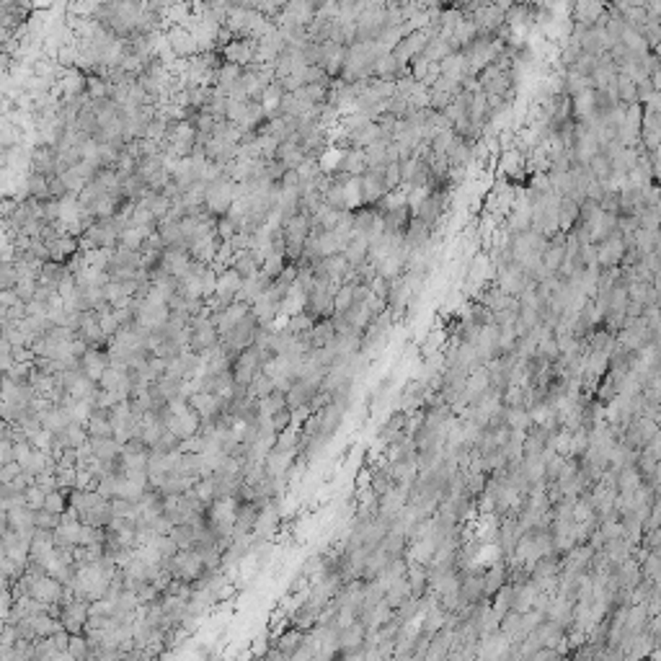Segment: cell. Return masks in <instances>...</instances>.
<instances>
[{
    "label": "cell",
    "mask_w": 661,
    "mask_h": 661,
    "mask_svg": "<svg viewBox=\"0 0 661 661\" xmlns=\"http://www.w3.org/2000/svg\"><path fill=\"white\" fill-rule=\"evenodd\" d=\"M452 194H455L452 189H434V191H427L424 199L416 204L413 218H419L424 225H429L434 230V227L439 225V222H444L447 215H450Z\"/></svg>",
    "instance_id": "cell-1"
},
{
    "label": "cell",
    "mask_w": 661,
    "mask_h": 661,
    "mask_svg": "<svg viewBox=\"0 0 661 661\" xmlns=\"http://www.w3.org/2000/svg\"><path fill=\"white\" fill-rule=\"evenodd\" d=\"M367 90L369 93H375L380 101H388V98L395 96V81H377V78H369Z\"/></svg>",
    "instance_id": "cell-47"
},
{
    "label": "cell",
    "mask_w": 661,
    "mask_h": 661,
    "mask_svg": "<svg viewBox=\"0 0 661 661\" xmlns=\"http://www.w3.org/2000/svg\"><path fill=\"white\" fill-rule=\"evenodd\" d=\"M439 76L447 78V81H452V83H460V81H463V78L468 76L465 60H463V54H460V52H452L450 57H444V60L439 62Z\"/></svg>",
    "instance_id": "cell-29"
},
{
    "label": "cell",
    "mask_w": 661,
    "mask_h": 661,
    "mask_svg": "<svg viewBox=\"0 0 661 661\" xmlns=\"http://www.w3.org/2000/svg\"><path fill=\"white\" fill-rule=\"evenodd\" d=\"M602 194H605V184H600V181H594V179L589 181V186H586L584 199H589V202H597V204H600Z\"/></svg>",
    "instance_id": "cell-55"
},
{
    "label": "cell",
    "mask_w": 661,
    "mask_h": 661,
    "mask_svg": "<svg viewBox=\"0 0 661 661\" xmlns=\"http://www.w3.org/2000/svg\"><path fill=\"white\" fill-rule=\"evenodd\" d=\"M377 222V215L372 207H357V210L352 212V230L354 235H364V238H369V233H372V227H375Z\"/></svg>",
    "instance_id": "cell-30"
},
{
    "label": "cell",
    "mask_w": 661,
    "mask_h": 661,
    "mask_svg": "<svg viewBox=\"0 0 661 661\" xmlns=\"http://www.w3.org/2000/svg\"><path fill=\"white\" fill-rule=\"evenodd\" d=\"M429 65L431 62H427L424 57H413L411 62H408V73H411V78H413V83H424V78L429 76Z\"/></svg>",
    "instance_id": "cell-53"
},
{
    "label": "cell",
    "mask_w": 661,
    "mask_h": 661,
    "mask_svg": "<svg viewBox=\"0 0 661 661\" xmlns=\"http://www.w3.org/2000/svg\"><path fill=\"white\" fill-rule=\"evenodd\" d=\"M88 623V602L83 600H68L65 605L60 602V625L62 631H68L70 636L85 631Z\"/></svg>",
    "instance_id": "cell-8"
},
{
    "label": "cell",
    "mask_w": 661,
    "mask_h": 661,
    "mask_svg": "<svg viewBox=\"0 0 661 661\" xmlns=\"http://www.w3.org/2000/svg\"><path fill=\"white\" fill-rule=\"evenodd\" d=\"M494 282H496V287H499L504 294H509V297H519L527 287H532V282L527 279V274L522 271V266H519L517 261H511V263H506L504 269L494 271Z\"/></svg>",
    "instance_id": "cell-6"
},
{
    "label": "cell",
    "mask_w": 661,
    "mask_h": 661,
    "mask_svg": "<svg viewBox=\"0 0 661 661\" xmlns=\"http://www.w3.org/2000/svg\"><path fill=\"white\" fill-rule=\"evenodd\" d=\"M615 93L620 104H625V106L638 104V101H636V83H633L631 78L620 76V73H617V78H615Z\"/></svg>",
    "instance_id": "cell-42"
},
{
    "label": "cell",
    "mask_w": 661,
    "mask_h": 661,
    "mask_svg": "<svg viewBox=\"0 0 661 661\" xmlns=\"http://www.w3.org/2000/svg\"><path fill=\"white\" fill-rule=\"evenodd\" d=\"M189 263H191L189 251H173V248H165L163 256H160L158 269L173 279H184L186 277V271H189Z\"/></svg>",
    "instance_id": "cell-16"
},
{
    "label": "cell",
    "mask_w": 661,
    "mask_h": 661,
    "mask_svg": "<svg viewBox=\"0 0 661 661\" xmlns=\"http://www.w3.org/2000/svg\"><path fill=\"white\" fill-rule=\"evenodd\" d=\"M578 220V204H573L571 199H561L558 202V230L561 233H568Z\"/></svg>",
    "instance_id": "cell-37"
},
{
    "label": "cell",
    "mask_w": 661,
    "mask_h": 661,
    "mask_svg": "<svg viewBox=\"0 0 661 661\" xmlns=\"http://www.w3.org/2000/svg\"><path fill=\"white\" fill-rule=\"evenodd\" d=\"M165 42H168V47H171V52H173V57H176V60H189V57L199 54V49H196V42H194V37L189 34V29L171 26V29L165 31Z\"/></svg>",
    "instance_id": "cell-12"
},
{
    "label": "cell",
    "mask_w": 661,
    "mask_h": 661,
    "mask_svg": "<svg viewBox=\"0 0 661 661\" xmlns=\"http://www.w3.org/2000/svg\"><path fill=\"white\" fill-rule=\"evenodd\" d=\"M294 171H297V176H300V184H308V181L316 179L318 173H323V171H321V163H318V160H308V158L302 160V163L297 165Z\"/></svg>",
    "instance_id": "cell-51"
},
{
    "label": "cell",
    "mask_w": 661,
    "mask_h": 661,
    "mask_svg": "<svg viewBox=\"0 0 661 661\" xmlns=\"http://www.w3.org/2000/svg\"><path fill=\"white\" fill-rule=\"evenodd\" d=\"M383 184H385V191L391 194V191H398L400 189V163H388L383 171Z\"/></svg>",
    "instance_id": "cell-48"
},
{
    "label": "cell",
    "mask_w": 661,
    "mask_h": 661,
    "mask_svg": "<svg viewBox=\"0 0 661 661\" xmlns=\"http://www.w3.org/2000/svg\"><path fill=\"white\" fill-rule=\"evenodd\" d=\"M341 256H344L346 263H349L352 269H357V266H362V263L369 258V241L364 238V235H354Z\"/></svg>",
    "instance_id": "cell-28"
},
{
    "label": "cell",
    "mask_w": 661,
    "mask_h": 661,
    "mask_svg": "<svg viewBox=\"0 0 661 661\" xmlns=\"http://www.w3.org/2000/svg\"><path fill=\"white\" fill-rule=\"evenodd\" d=\"M47 254H49V261L54 263H68L73 256L81 254V246H78V238L62 233L52 241H47Z\"/></svg>",
    "instance_id": "cell-17"
},
{
    "label": "cell",
    "mask_w": 661,
    "mask_h": 661,
    "mask_svg": "<svg viewBox=\"0 0 661 661\" xmlns=\"http://www.w3.org/2000/svg\"><path fill=\"white\" fill-rule=\"evenodd\" d=\"M70 271L65 263H54V261H47L42 263V271H39V279L42 282H47V285H54L57 290H60V285L65 282V277H68Z\"/></svg>",
    "instance_id": "cell-41"
},
{
    "label": "cell",
    "mask_w": 661,
    "mask_h": 661,
    "mask_svg": "<svg viewBox=\"0 0 661 661\" xmlns=\"http://www.w3.org/2000/svg\"><path fill=\"white\" fill-rule=\"evenodd\" d=\"M450 54H452V47L447 44L444 39L431 37V39L427 42V47H424V52H421V57H424L427 62H436V65H439V62H442L444 57H450Z\"/></svg>",
    "instance_id": "cell-39"
},
{
    "label": "cell",
    "mask_w": 661,
    "mask_h": 661,
    "mask_svg": "<svg viewBox=\"0 0 661 661\" xmlns=\"http://www.w3.org/2000/svg\"><path fill=\"white\" fill-rule=\"evenodd\" d=\"M589 173H592L594 181H600V184H605V181L612 176V168H609V158L607 155H602V153H597L592 160H589Z\"/></svg>",
    "instance_id": "cell-44"
},
{
    "label": "cell",
    "mask_w": 661,
    "mask_h": 661,
    "mask_svg": "<svg viewBox=\"0 0 661 661\" xmlns=\"http://www.w3.org/2000/svg\"><path fill=\"white\" fill-rule=\"evenodd\" d=\"M656 436H659L656 421L648 419V416H636V419L625 427L623 434H620V442H623L628 450L641 452L648 442H651V439H656Z\"/></svg>",
    "instance_id": "cell-4"
},
{
    "label": "cell",
    "mask_w": 661,
    "mask_h": 661,
    "mask_svg": "<svg viewBox=\"0 0 661 661\" xmlns=\"http://www.w3.org/2000/svg\"><path fill=\"white\" fill-rule=\"evenodd\" d=\"M444 344H447V333H444V328L429 330L427 338H424V344H421V354H424V359H434V354L442 352Z\"/></svg>",
    "instance_id": "cell-40"
},
{
    "label": "cell",
    "mask_w": 661,
    "mask_h": 661,
    "mask_svg": "<svg viewBox=\"0 0 661 661\" xmlns=\"http://www.w3.org/2000/svg\"><path fill=\"white\" fill-rule=\"evenodd\" d=\"M346 132V129H344ZM383 137V132H380V127H377V121H367V124H359L357 129H352L349 132V140H352V148H357V150H364V148H369L372 143H377Z\"/></svg>",
    "instance_id": "cell-26"
},
{
    "label": "cell",
    "mask_w": 661,
    "mask_h": 661,
    "mask_svg": "<svg viewBox=\"0 0 661 661\" xmlns=\"http://www.w3.org/2000/svg\"><path fill=\"white\" fill-rule=\"evenodd\" d=\"M313 321H310L305 313H294V316H287L285 323H282V328H287L292 336H300V333H308L310 328H313Z\"/></svg>",
    "instance_id": "cell-45"
},
{
    "label": "cell",
    "mask_w": 661,
    "mask_h": 661,
    "mask_svg": "<svg viewBox=\"0 0 661 661\" xmlns=\"http://www.w3.org/2000/svg\"><path fill=\"white\" fill-rule=\"evenodd\" d=\"M18 285V269L13 261H0V292L6 290H16Z\"/></svg>",
    "instance_id": "cell-46"
},
{
    "label": "cell",
    "mask_w": 661,
    "mask_h": 661,
    "mask_svg": "<svg viewBox=\"0 0 661 661\" xmlns=\"http://www.w3.org/2000/svg\"><path fill=\"white\" fill-rule=\"evenodd\" d=\"M109 364H112V359H109L106 349H88V352L81 357V372L88 377V380H93V383L101 380V375L106 372Z\"/></svg>",
    "instance_id": "cell-18"
},
{
    "label": "cell",
    "mask_w": 661,
    "mask_h": 661,
    "mask_svg": "<svg viewBox=\"0 0 661 661\" xmlns=\"http://www.w3.org/2000/svg\"><path fill=\"white\" fill-rule=\"evenodd\" d=\"M564 241H566V233H556L553 238H548V246H545V251H542V256H540V261L548 274H558V269L564 266V261H566Z\"/></svg>",
    "instance_id": "cell-19"
},
{
    "label": "cell",
    "mask_w": 661,
    "mask_h": 661,
    "mask_svg": "<svg viewBox=\"0 0 661 661\" xmlns=\"http://www.w3.org/2000/svg\"><path fill=\"white\" fill-rule=\"evenodd\" d=\"M269 285H271L269 279H266L261 271H258L256 277H251V279H246V282H243L241 292H238V297H235V300L246 302V305H254V302L258 300V297H261L266 290H269Z\"/></svg>",
    "instance_id": "cell-25"
},
{
    "label": "cell",
    "mask_w": 661,
    "mask_h": 661,
    "mask_svg": "<svg viewBox=\"0 0 661 661\" xmlns=\"http://www.w3.org/2000/svg\"><path fill=\"white\" fill-rule=\"evenodd\" d=\"M305 638H308L305 631H300V628H290V631H285L282 636H279L277 651L282 656H287V659H292V656L305 646Z\"/></svg>",
    "instance_id": "cell-27"
},
{
    "label": "cell",
    "mask_w": 661,
    "mask_h": 661,
    "mask_svg": "<svg viewBox=\"0 0 661 661\" xmlns=\"http://www.w3.org/2000/svg\"><path fill=\"white\" fill-rule=\"evenodd\" d=\"M11 65H13V57H8L3 49H0V78L8 76V70H11Z\"/></svg>",
    "instance_id": "cell-56"
},
{
    "label": "cell",
    "mask_w": 661,
    "mask_h": 661,
    "mask_svg": "<svg viewBox=\"0 0 661 661\" xmlns=\"http://www.w3.org/2000/svg\"><path fill=\"white\" fill-rule=\"evenodd\" d=\"M429 39H431V31H429V29L411 31V34H406V37L400 39L398 44L393 47L391 54L400 62V65H408L413 57H419V54L424 52V47H427Z\"/></svg>",
    "instance_id": "cell-9"
},
{
    "label": "cell",
    "mask_w": 661,
    "mask_h": 661,
    "mask_svg": "<svg viewBox=\"0 0 661 661\" xmlns=\"http://www.w3.org/2000/svg\"><path fill=\"white\" fill-rule=\"evenodd\" d=\"M76 336L81 338L88 349H106V341H109V338L104 336L101 326H98V316L93 313V310H90V313H83Z\"/></svg>",
    "instance_id": "cell-14"
},
{
    "label": "cell",
    "mask_w": 661,
    "mask_h": 661,
    "mask_svg": "<svg viewBox=\"0 0 661 661\" xmlns=\"http://www.w3.org/2000/svg\"><path fill=\"white\" fill-rule=\"evenodd\" d=\"M42 509H47L49 514L62 517V514L70 509V491H62V489L49 491V494L44 496V506H42Z\"/></svg>",
    "instance_id": "cell-38"
},
{
    "label": "cell",
    "mask_w": 661,
    "mask_h": 661,
    "mask_svg": "<svg viewBox=\"0 0 661 661\" xmlns=\"http://www.w3.org/2000/svg\"><path fill=\"white\" fill-rule=\"evenodd\" d=\"M227 104H230V101H227V96H225V93H222V90H220V88H215V85H212V88L207 90V104H204V109H202V112H207V114H210V117H212V119H215V121H220V119H225V114H227Z\"/></svg>",
    "instance_id": "cell-31"
},
{
    "label": "cell",
    "mask_w": 661,
    "mask_h": 661,
    "mask_svg": "<svg viewBox=\"0 0 661 661\" xmlns=\"http://www.w3.org/2000/svg\"><path fill=\"white\" fill-rule=\"evenodd\" d=\"M641 261H643V254H641V251H638L636 246H628V248H625V254H623V261H620V266H623V269H633V266H638Z\"/></svg>",
    "instance_id": "cell-54"
},
{
    "label": "cell",
    "mask_w": 661,
    "mask_h": 661,
    "mask_svg": "<svg viewBox=\"0 0 661 661\" xmlns=\"http://www.w3.org/2000/svg\"><path fill=\"white\" fill-rule=\"evenodd\" d=\"M261 359H258V349L256 346H248L246 352H241L230 364V375H233V385L235 388H243L246 391L248 383L254 380L258 372H261Z\"/></svg>",
    "instance_id": "cell-5"
},
{
    "label": "cell",
    "mask_w": 661,
    "mask_h": 661,
    "mask_svg": "<svg viewBox=\"0 0 661 661\" xmlns=\"http://www.w3.org/2000/svg\"><path fill=\"white\" fill-rule=\"evenodd\" d=\"M357 189H359V207H375V204L388 194L383 184V173H372V171L362 173L359 181H357Z\"/></svg>",
    "instance_id": "cell-10"
},
{
    "label": "cell",
    "mask_w": 661,
    "mask_h": 661,
    "mask_svg": "<svg viewBox=\"0 0 661 661\" xmlns=\"http://www.w3.org/2000/svg\"><path fill=\"white\" fill-rule=\"evenodd\" d=\"M310 233V218L297 212L294 218L285 220L282 222V235H285V258L287 263H297L300 261L302 251H305V241H308Z\"/></svg>",
    "instance_id": "cell-2"
},
{
    "label": "cell",
    "mask_w": 661,
    "mask_h": 661,
    "mask_svg": "<svg viewBox=\"0 0 661 661\" xmlns=\"http://www.w3.org/2000/svg\"><path fill=\"white\" fill-rule=\"evenodd\" d=\"M85 431L90 439H104V436H114L112 429V411L106 408H93V413L85 421Z\"/></svg>",
    "instance_id": "cell-23"
},
{
    "label": "cell",
    "mask_w": 661,
    "mask_h": 661,
    "mask_svg": "<svg viewBox=\"0 0 661 661\" xmlns=\"http://www.w3.org/2000/svg\"><path fill=\"white\" fill-rule=\"evenodd\" d=\"M600 210L605 212V215H615L617 218V210H620V191L605 189V194H602V199H600Z\"/></svg>",
    "instance_id": "cell-50"
},
{
    "label": "cell",
    "mask_w": 661,
    "mask_h": 661,
    "mask_svg": "<svg viewBox=\"0 0 661 661\" xmlns=\"http://www.w3.org/2000/svg\"><path fill=\"white\" fill-rule=\"evenodd\" d=\"M403 248L408 254H419V251L431 248V227L424 225L419 218H411L406 233H403Z\"/></svg>",
    "instance_id": "cell-15"
},
{
    "label": "cell",
    "mask_w": 661,
    "mask_h": 661,
    "mask_svg": "<svg viewBox=\"0 0 661 661\" xmlns=\"http://www.w3.org/2000/svg\"><path fill=\"white\" fill-rule=\"evenodd\" d=\"M243 76V68H238V65H230V62H225L222 68L218 70V76H215V88H220L222 93L227 96V90L233 88L235 83L241 81Z\"/></svg>",
    "instance_id": "cell-34"
},
{
    "label": "cell",
    "mask_w": 661,
    "mask_h": 661,
    "mask_svg": "<svg viewBox=\"0 0 661 661\" xmlns=\"http://www.w3.org/2000/svg\"><path fill=\"white\" fill-rule=\"evenodd\" d=\"M354 305V285H341L333 294V316H344Z\"/></svg>",
    "instance_id": "cell-43"
},
{
    "label": "cell",
    "mask_w": 661,
    "mask_h": 661,
    "mask_svg": "<svg viewBox=\"0 0 661 661\" xmlns=\"http://www.w3.org/2000/svg\"><path fill=\"white\" fill-rule=\"evenodd\" d=\"M354 274H357V285L369 287L377 279V263L367 258V261L362 263V266H357V269H354Z\"/></svg>",
    "instance_id": "cell-49"
},
{
    "label": "cell",
    "mask_w": 661,
    "mask_h": 661,
    "mask_svg": "<svg viewBox=\"0 0 661 661\" xmlns=\"http://www.w3.org/2000/svg\"><path fill=\"white\" fill-rule=\"evenodd\" d=\"M218 344H220L218 328H215V323L210 321V310L204 305L202 316L191 318V323H189V352L204 357V354L210 352V349H215Z\"/></svg>",
    "instance_id": "cell-3"
},
{
    "label": "cell",
    "mask_w": 661,
    "mask_h": 661,
    "mask_svg": "<svg viewBox=\"0 0 661 661\" xmlns=\"http://www.w3.org/2000/svg\"><path fill=\"white\" fill-rule=\"evenodd\" d=\"M364 171H367V163H364V150H357V148H352V150L338 153V160H336V165H333V171H330V173H346V176L359 179Z\"/></svg>",
    "instance_id": "cell-20"
},
{
    "label": "cell",
    "mask_w": 661,
    "mask_h": 661,
    "mask_svg": "<svg viewBox=\"0 0 661 661\" xmlns=\"http://www.w3.org/2000/svg\"><path fill=\"white\" fill-rule=\"evenodd\" d=\"M333 338H336V330H333V323H330V321H318V323L308 330L310 349H323Z\"/></svg>",
    "instance_id": "cell-32"
},
{
    "label": "cell",
    "mask_w": 661,
    "mask_h": 661,
    "mask_svg": "<svg viewBox=\"0 0 661 661\" xmlns=\"http://www.w3.org/2000/svg\"><path fill=\"white\" fill-rule=\"evenodd\" d=\"M140 204H143L145 210L150 212V215L158 220V222L168 218V212H171V199H165L163 194H153V191H148V194H145V199Z\"/></svg>",
    "instance_id": "cell-35"
},
{
    "label": "cell",
    "mask_w": 661,
    "mask_h": 661,
    "mask_svg": "<svg viewBox=\"0 0 661 661\" xmlns=\"http://www.w3.org/2000/svg\"><path fill=\"white\" fill-rule=\"evenodd\" d=\"M230 269L238 274V277L246 282V279L256 277L261 271V258L254 254V251H241V254H233L230 258Z\"/></svg>",
    "instance_id": "cell-24"
},
{
    "label": "cell",
    "mask_w": 661,
    "mask_h": 661,
    "mask_svg": "<svg viewBox=\"0 0 661 661\" xmlns=\"http://www.w3.org/2000/svg\"><path fill=\"white\" fill-rule=\"evenodd\" d=\"M661 225V210H641L638 227L641 230H659Z\"/></svg>",
    "instance_id": "cell-52"
},
{
    "label": "cell",
    "mask_w": 661,
    "mask_h": 661,
    "mask_svg": "<svg viewBox=\"0 0 661 661\" xmlns=\"http://www.w3.org/2000/svg\"><path fill=\"white\" fill-rule=\"evenodd\" d=\"M271 393H274V383L269 380V375L266 372H258V375L248 383V388H246V395L251 400H263V398H269Z\"/></svg>",
    "instance_id": "cell-36"
},
{
    "label": "cell",
    "mask_w": 661,
    "mask_h": 661,
    "mask_svg": "<svg viewBox=\"0 0 661 661\" xmlns=\"http://www.w3.org/2000/svg\"><path fill=\"white\" fill-rule=\"evenodd\" d=\"M367 638H369V631L359 623V620L352 623V625H344V628H338V633H336V651L341 656L362 654V648H364V641Z\"/></svg>",
    "instance_id": "cell-7"
},
{
    "label": "cell",
    "mask_w": 661,
    "mask_h": 661,
    "mask_svg": "<svg viewBox=\"0 0 661 661\" xmlns=\"http://www.w3.org/2000/svg\"><path fill=\"white\" fill-rule=\"evenodd\" d=\"M218 248H220L218 235H207V238L194 241L191 246H189V256H191V261L204 263V266H212V263H215V256H218Z\"/></svg>",
    "instance_id": "cell-22"
},
{
    "label": "cell",
    "mask_w": 661,
    "mask_h": 661,
    "mask_svg": "<svg viewBox=\"0 0 661 661\" xmlns=\"http://www.w3.org/2000/svg\"><path fill=\"white\" fill-rule=\"evenodd\" d=\"M222 52V57H225V62H230V65H238V68H251L254 65V57H256V39H233L227 47H222L220 49Z\"/></svg>",
    "instance_id": "cell-11"
},
{
    "label": "cell",
    "mask_w": 661,
    "mask_h": 661,
    "mask_svg": "<svg viewBox=\"0 0 661 661\" xmlns=\"http://www.w3.org/2000/svg\"><path fill=\"white\" fill-rule=\"evenodd\" d=\"M594 248H597V266L600 269H615V266H620L625 254V243L620 238V233L609 235L607 241L597 243Z\"/></svg>",
    "instance_id": "cell-13"
},
{
    "label": "cell",
    "mask_w": 661,
    "mask_h": 661,
    "mask_svg": "<svg viewBox=\"0 0 661 661\" xmlns=\"http://www.w3.org/2000/svg\"><path fill=\"white\" fill-rule=\"evenodd\" d=\"M274 160H277L285 171H294L297 165L305 160V153H302V145L297 143V140H285V143H279L277 153H274Z\"/></svg>",
    "instance_id": "cell-21"
},
{
    "label": "cell",
    "mask_w": 661,
    "mask_h": 661,
    "mask_svg": "<svg viewBox=\"0 0 661 661\" xmlns=\"http://www.w3.org/2000/svg\"><path fill=\"white\" fill-rule=\"evenodd\" d=\"M633 246L638 248L641 254L648 256L654 254V251H661V233L659 230H636L633 233Z\"/></svg>",
    "instance_id": "cell-33"
}]
</instances>
